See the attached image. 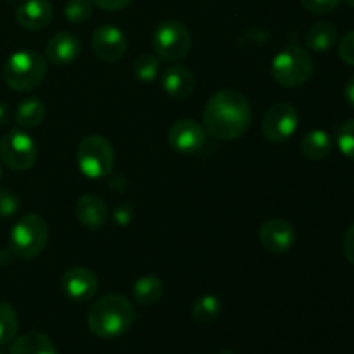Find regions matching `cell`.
<instances>
[{"label":"cell","mask_w":354,"mask_h":354,"mask_svg":"<svg viewBox=\"0 0 354 354\" xmlns=\"http://www.w3.org/2000/svg\"><path fill=\"white\" fill-rule=\"evenodd\" d=\"M251 104L239 90L225 88L214 93L204 107V128L218 140H234L251 124Z\"/></svg>","instance_id":"obj_1"},{"label":"cell","mask_w":354,"mask_h":354,"mask_svg":"<svg viewBox=\"0 0 354 354\" xmlns=\"http://www.w3.org/2000/svg\"><path fill=\"white\" fill-rule=\"evenodd\" d=\"M137 313L130 301L120 294H109L93 303L88 311V328L99 339H116L128 332Z\"/></svg>","instance_id":"obj_2"},{"label":"cell","mask_w":354,"mask_h":354,"mask_svg":"<svg viewBox=\"0 0 354 354\" xmlns=\"http://www.w3.org/2000/svg\"><path fill=\"white\" fill-rule=\"evenodd\" d=\"M3 82L16 92L33 90L47 75V61L35 50H17L3 64Z\"/></svg>","instance_id":"obj_3"},{"label":"cell","mask_w":354,"mask_h":354,"mask_svg":"<svg viewBox=\"0 0 354 354\" xmlns=\"http://www.w3.org/2000/svg\"><path fill=\"white\" fill-rule=\"evenodd\" d=\"M48 225L38 214H24L14 223L9 235V249L16 258L33 259L45 249Z\"/></svg>","instance_id":"obj_4"},{"label":"cell","mask_w":354,"mask_h":354,"mask_svg":"<svg viewBox=\"0 0 354 354\" xmlns=\"http://www.w3.org/2000/svg\"><path fill=\"white\" fill-rule=\"evenodd\" d=\"M78 169L90 180L107 178L113 173L116 156L111 142L102 135H88L76 151Z\"/></svg>","instance_id":"obj_5"},{"label":"cell","mask_w":354,"mask_h":354,"mask_svg":"<svg viewBox=\"0 0 354 354\" xmlns=\"http://www.w3.org/2000/svg\"><path fill=\"white\" fill-rule=\"evenodd\" d=\"M315 71L313 57L301 47H287L272 61V76L279 85L296 88L304 85Z\"/></svg>","instance_id":"obj_6"},{"label":"cell","mask_w":354,"mask_h":354,"mask_svg":"<svg viewBox=\"0 0 354 354\" xmlns=\"http://www.w3.org/2000/svg\"><path fill=\"white\" fill-rule=\"evenodd\" d=\"M152 45L159 59L168 62L182 61L192 48V37L185 24L180 21H162L156 30Z\"/></svg>","instance_id":"obj_7"},{"label":"cell","mask_w":354,"mask_h":354,"mask_svg":"<svg viewBox=\"0 0 354 354\" xmlns=\"http://www.w3.org/2000/svg\"><path fill=\"white\" fill-rule=\"evenodd\" d=\"M0 158L10 169L26 171L37 162L38 147L28 133L21 130H10L0 138Z\"/></svg>","instance_id":"obj_8"},{"label":"cell","mask_w":354,"mask_h":354,"mask_svg":"<svg viewBox=\"0 0 354 354\" xmlns=\"http://www.w3.org/2000/svg\"><path fill=\"white\" fill-rule=\"evenodd\" d=\"M299 124V116L292 104L275 102L263 116V135L273 144H282L292 137Z\"/></svg>","instance_id":"obj_9"},{"label":"cell","mask_w":354,"mask_h":354,"mask_svg":"<svg viewBox=\"0 0 354 354\" xmlns=\"http://www.w3.org/2000/svg\"><path fill=\"white\" fill-rule=\"evenodd\" d=\"M61 289L68 299L75 303H85L92 299L99 290V279L90 268L75 266L61 277Z\"/></svg>","instance_id":"obj_10"},{"label":"cell","mask_w":354,"mask_h":354,"mask_svg":"<svg viewBox=\"0 0 354 354\" xmlns=\"http://www.w3.org/2000/svg\"><path fill=\"white\" fill-rule=\"evenodd\" d=\"M258 239L265 251L272 252V254H282L296 244V230L287 220L272 218L261 225Z\"/></svg>","instance_id":"obj_11"},{"label":"cell","mask_w":354,"mask_h":354,"mask_svg":"<svg viewBox=\"0 0 354 354\" xmlns=\"http://www.w3.org/2000/svg\"><path fill=\"white\" fill-rule=\"evenodd\" d=\"M127 37L120 28L102 24L92 35V48L97 57L104 62H116L127 52Z\"/></svg>","instance_id":"obj_12"},{"label":"cell","mask_w":354,"mask_h":354,"mask_svg":"<svg viewBox=\"0 0 354 354\" xmlns=\"http://www.w3.org/2000/svg\"><path fill=\"white\" fill-rule=\"evenodd\" d=\"M168 142L176 152L194 154L206 144V131L203 124L194 120H178L168 131Z\"/></svg>","instance_id":"obj_13"},{"label":"cell","mask_w":354,"mask_h":354,"mask_svg":"<svg viewBox=\"0 0 354 354\" xmlns=\"http://www.w3.org/2000/svg\"><path fill=\"white\" fill-rule=\"evenodd\" d=\"M75 216L85 228L99 230L107 223L109 209L102 197L95 196V194H86V196L80 197L76 203Z\"/></svg>","instance_id":"obj_14"},{"label":"cell","mask_w":354,"mask_h":354,"mask_svg":"<svg viewBox=\"0 0 354 354\" xmlns=\"http://www.w3.org/2000/svg\"><path fill=\"white\" fill-rule=\"evenodd\" d=\"M80 52H82V44H80L78 37L68 33V31H61L47 41L45 57L54 66H66L71 64L78 57Z\"/></svg>","instance_id":"obj_15"},{"label":"cell","mask_w":354,"mask_h":354,"mask_svg":"<svg viewBox=\"0 0 354 354\" xmlns=\"http://www.w3.org/2000/svg\"><path fill=\"white\" fill-rule=\"evenodd\" d=\"M54 17V7L48 0H24L16 10V21L26 30H44Z\"/></svg>","instance_id":"obj_16"},{"label":"cell","mask_w":354,"mask_h":354,"mask_svg":"<svg viewBox=\"0 0 354 354\" xmlns=\"http://www.w3.org/2000/svg\"><path fill=\"white\" fill-rule=\"evenodd\" d=\"M161 86L171 99L183 100L192 95L196 88V76L185 66H169L162 73Z\"/></svg>","instance_id":"obj_17"},{"label":"cell","mask_w":354,"mask_h":354,"mask_svg":"<svg viewBox=\"0 0 354 354\" xmlns=\"http://www.w3.org/2000/svg\"><path fill=\"white\" fill-rule=\"evenodd\" d=\"M339 33L337 28L334 24L327 23V21H318V23L311 24L310 30L306 31V45L311 52L317 54H324V52L330 50L337 41Z\"/></svg>","instance_id":"obj_18"},{"label":"cell","mask_w":354,"mask_h":354,"mask_svg":"<svg viewBox=\"0 0 354 354\" xmlns=\"http://www.w3.org/2000/svg\"><path fill=\"white\" fill-rule=\"evenodd\" d=\"M301 152L311 161H322L332 152L334 142L325 130H311L301 140Z\"/></svg>","instance_id":"obj_19"},{"label":"cell","mask_w":354,"mask_h":354,"mask_svg":"<svg viewBox=\"0 0 354 354\" xmlns=\"http://www.w3.org/2000/svg\"><path fill=\"white\" fill-rule=\"evenodd\" d=\"M165 294V283L156 275H145L133 286V299L138 306H154Z\"/></svg>","instance_id":"obj_20"},{"label":"cell","mask_w":354,"mask_h":354,"mask_svg":"<svg viewBox=\"0 0 354 354\" xmlns=\"http://www.w3.org/2000/svg\"><path fill=\"white\" fill-rule=\"evenodd\" d=\"M10 354H57V349L45 334L28 332L14 341Z\"/></svg>","instance_id":"obj_21"},{"label":"cell","mask_w":354,"mask_h":354,"mask_svg":"<svg viewBox=\"0 0 354 354\" xmlns=\"http://www.w3.org/2000/svg\"><path fill=\"white\" fill-rule=\"evenodd\" d=\"M45 114V104L38 99H24L17 104L16 107V123L24 128H33L44 123Z\"/></svg>","instance_id":"obj_22"},{"label":"cell","mask_w":354,"mask_h":354,"mask_svg":"<svg viewBox=\"0 0 354 354\" xmlns=\"http://www.w3.org/2000/svg\"><path fill=\"white\" fill-rule=\"evenodd\" d=\"M221 313V303L216 296H206L197 297L196 303L192 304V318L201 325L213 324L214 320H218Z\"/></svg>","instance_id":"obj_23"},{"label":"cell","mask_w":354,"mask_h":354,"mask_svg":"<svg viewBox=\"0 0 354 354\" xmlns=\"http://www.w3.org/2000/svg\"><path fill=\"white\" fill-rule=\"evenodd\" d=\"M19 330V318L9 303L0 301V346H7L16 339Z\"/></svg>","instance_id":"obj_24"},{"label":"cell","mask_w":354,"mask_h":354,"mask_svg":"<svg viewBox=\"0 0 354 354\" xmlns=\"http://www.w3.org/2000/svg\"><path fill=\"white\" fill-rule=\"evenodd\" d=\"M133 75L142 83L154 82L159 76V59L152 54H142L133 62Z\"/></svg>","instance_id":"obj_25"},{"label":"cell","mask_w":354,"mask_h":354,"mask_svg":"<svg viewBox=\"0 0 354 354\" xmlns=\"http://www.w3.org/2000/svg\"><path fill=\"white\" fill-rule=\"evenodd\" d=\"M335 142L342 154L354 161V118L335 128Z\"/></svg>","instance_id":"obj_26"},{"label":"cell","mask_w":354,"mask_h":354,"mask_svg":"<svg viewBox=\"0 0 354 354\" xmlns=\"http://www.w3.org/2000/svg\"><path fill=\"white\" fill-rule=\"evenodd\" d=\"M92 0H68L64 6V17L73 24H82L92 16Z\"/></svg>","instance_id":"obj_27"},{"label":"cell","mask_w":354,"mask_h":354,"mask_svg":"<svg viewBox=\"0 0 354 354\" xmlns=\"http://www.w3.org/2000/svg\"><path fill=\"white\" fill-rule=\"evenodd\" d=\"M19 209V201L7 189H0V220L14 216Z\"/></svg>","instance_id":"obj_28"},{"label":"cell","mask_w":354,"mask_h":354,"mask_svg":"<svg viewBox=\"0 0 354 354\" xmlns=\"http://www.w3.org/2000/svg\"><path fill=\"white\" fill-rule=\"evenodd\" d=\"M299 2L308 12L324 16V14H330L332 10L337 9L341 0H299Z\"/></svg>","instance_id":"obj_29"},{"label":"cell","mask_w":354,"mask_h":354,"mask_svg":"<svg viewBox=\"0 0 354 354\" xmlns=\"http://www.w3.org/2000/svg\"><path fill=\"white\" fill-rule=\"evenodd\" d=\"M339 57L348 66H354V30L346 33L339 41Z\"/></svg>","instance_id":"obj_30"},{"label":"cell","mask_w":354,"mask_h":354,"mask_svg":"<svg viewBox=\"0 0 354 354\" xmlns=\"http://www.w3.org/2000/svg\"><path fill=\"white\" fill-rule=\"evenodd\" d=\"M133 216H135V209L130 203L118 204V206L114 207V213H113L114 223L120 225V227H127V225H130L131 221H133Z\"/></svg>","instance_id":"obj_31"},{"label":"cell","mask_w":354,"mask_h":354,"mask_svg":"<svg viewBox=\"0 0 354 354\" xmlns=\"http://www.w3.org/2000/svg\"><path fill=\"white\" fill-rule=\"evenodd\" d=\"M342 248H344L346 259L354 266V223L346 230L344 241H342Z\"/></svg>","instance_id":"obj_32"},{"label":"cell","mask_w":354,"mask_h":354,"mask_svg":"<svg viewBox=\"0 0 354 354\" xmlns=\"http://www.w3.org/2000/svg\"><path fill=\"white\" fill-rule=\"evenodd\" d=\"M92 2L104 10H121L130 6L133 0H92Z\"/></svg>","instance_id":"obj_33"},{"label":"cell","mask_w":354,"mask_h":354,"mask_svg":"<svg viewBox=\"0 0 354 354\" xmlns=\"http://www.w3.org/2000/svg\"><path fill=\"white\" fill-rule=\"evenodd\" d=\"M127 185L124 178L121 175H109V187L114 190V192H120L123 187Z\"/></svg>","instance_id":"obj_34"},{"label":"cell","mask_w":354,"mask_h":354,"mask_svg":"<svg viewBox=\"0 0 354 354\" xmlns=\"http://www.w3.org/2000/svg\"><path fill=\"white\" fill-rule=\"evenodd\" d=\"M344 95H346V100H348L349 106H351L354 109V76H353V78H349L348 83H346Z\"/></svg>","instance_id":"obj_35"},{"label":"cell","mask_w":354,"mask_h":354,"mask_svg":"<svg viewBox=\"0 0 354 354\" xmlns=\"http://www.w3.org/2000/svg\"><path fill=\"white\" fill-rule=\"evenodd\" d=\"M7 120H9V107H7L6 104L0 102V127L6 124Z\"/></svg>","instance_id":"obj_36"},{"label":"cell","mask_w":354,"mask_h":354,"mask_svg":"<svg viewBox=\"0 0 354 354\" xmlns=\"http://www.w3.org/2000/svg\"><path fill=\"white\" fill-rule=\"evenodd\" d=\"M344 2H346V3H348V6H349V7H353V9H354V0H344Z\"/></svg>","instance_id":"obj_37"},{"label":"cell","mask_w":354,"mask_h":354,"mask_svg":"<svg viewBox=\"0 0 354 354\" xmlns=\"http://www.w3.org/2000/svg\"><path fill=\"white\" fill-rule=\"evenodd\" d=\"M0 176H2V165H0Z\"/></svg>","instance_id":"obj_38"},{"label":"cell","mask_w":354,"mask_h":354,"mask_svg":"<svg viewBox=\"0 0 354 354\" xmlns=\"http://www.w3.org/2000/svg\"><path fill=\"white\" fill-rule=\"evenodd\" d=\"M9 2H19V0H9Z\"/></svg>","instance_id":"obj_39"},{"label":"cell","mask_w":354,"mask_h":354,"mask_svg":"<svg viewBox=\"0 0 354 354\" xmlns=\"http://www.w3.org/2000/svg\"><path fill=\"white\" fill-rule=\"evenodd\" d=\"M0 354H3V353H2V351H0Z\"/></svg>","instance_id":"obj_40"}]
</instances>
